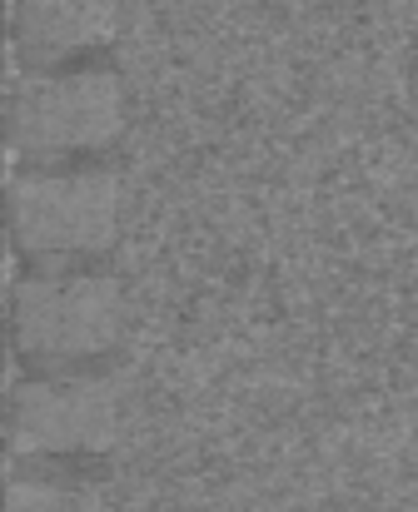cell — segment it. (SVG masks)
Instances as JSON below:
<instances>
[{"instance_id":"cell-4","label":"cell","mask_w":418,"mask_h":512,"mask_svg":"<svg viewBox=\"0 0 418 512\" xmlns=\"http://www.w3.org/2000/svg\"><path fill=\"white\" fill-rule=\"evenodd\" d=\"M120 433V378L110 373H35L10 393V453L20 463H80Z\"/></svg>"},{"instance_id":"cell-2","label":"cell","mask_w":418,"mask_h":512,"mask_svg":"<svg viewBox=\"0 0 418 512\" xmlns=\"http://www.w3.org/2000/svg\"><path fill=\"white\" fill-rule=\"evenodd\" d=\"M130 125V90L115 65L20 70L10 85V160L15 165H85L120 145Z\"/></svg>"},{"instance_id":"cell-6","label":"cell","mask_w":418,"mask_h":512,"mask_svg":"<svg viewBox=\"0 0 418 512\" xmlns=\"http://www.w3.org/2000/svg\"><path fill=\"white\" fill-rule=\"evenodd\" d=\"M5 512H115L100 478L70 463H20Z\"/></svg>"},{"instance_id":"cell-5","label":"cell","mask_w":418,"mask_h":512,"mask_svg":"<svg viewBox=\"0 0 418 512\" xmlns=\"http://www.w3.org/2000/svg\"><path fill=\"white\" fill-rule=\"evenodd\" d=\"M120 25L125 0H10V50L20 70L95 65V55L120 40Z\"/></svg>"},{"instance_id":"cell-1","label":"cell","mask_w":418,"mask_h":512,"mask_svg":"<svg viewBox=\"0 0 418 512\" xmlns=\"http://www.w3.org/2000/svg\"><path fill=\"white\" fill-rule=\"evenodd\" d=\"M15 353L40 373H80L130 339V289L95 264H35L10 284Z\"/></svg>"},{"instance_id":"cell-3","label":"cell","mask_w":418,"mask_h":512,"mask_svg":"<svg viewBox=\"0 0 418 512\" xmlns=\"http://www.w3.org/2000/svg\"><path fill=\"white\" fill-rule=\"evenodd\" d=\"M5 199L10 239L30 264H95L125 229V184L95 160L15 165Z\"/></svg>"}]
</instances>
